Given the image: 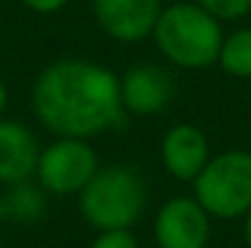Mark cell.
I'll list each match as a JSON object with an SVG mask.
<instances>
[{
    "label": "cell",
    "instance_id": "6da1fadb",
    "mask_svg": "<svg viewBox=\"0 0 251 248\" xmlns=\"http://www.w3.org/2000/svg\"><path fill=\"white\" fill-rule=\"evenodd\" d=\"M32 112L53 136L94 139L126 123L121 78L91 59H56L32 83Z\"/></svg>",
    "mask_w": 251,
    "mask_h": 248
},
{
    "label": "cell",
    "instance_id": "7a4b0ae2",
    "mask_svg": "<svg viewBox=\"0 0 251 248\" xmlns=\"http://www.w3.org/2000/svg\"><path fill=\"white\" fill-rule=\"evenodd\" d=\"M150 200L147 179L136 165L128 163H110L99 165L83 192L77 195L80 216L94 227L101 229H131L142 219Z\"/></svg>",
    "mask_w": 251,
    "mask_h": 248
},
{
    "label": "cell",
    "instance_id": "3957f363",
    "mask_svg": "<svg viewBox=\"0 0 251 248\" xmlns=\"http://www.w3.org/2000/svg\"><path fill=\"white\" fill-rule=\"evenodd\" d=\"M152 40L169 64L198 72L217 64L225 32L222 22L203 11L198 3L179 0L163 5L158 24L152 29Z\"/></svg>",
    "mask_w": 251,
    "mask_h": 248
},
{
    "label": "cell",
    "instance_id": "277c9868",
    "mask_svg": "<svg viewBox=\"0 0 251 248\" xmlns=\"http://www.w3.org/2000/svg\"><path fill=\"white\" fill-rule=\"evenodd\" d=\"M193 198L211 219H243L251 208V150L211 155L193 181Z\"/></svg>",
    "mask_w": 251,
    "mask_h": 248
},
{
    "label": "cell",
    "instance_id": "5b68a950",
    "mask_svg": "<svg viewBox=\"0 0 251 248\" xmlns=\"http://www.w3.org/2000/svg\"><path fill=\"white\" fill-rule=\"evenodd\" d=\"M99 171L97 150L88 139L56 136L51 144L40 147L35 165V181L49 195H80L83 187Z\"/></svg>",
    "mask_w": 251,
    "mask_h": 248
},
{
    "label": "cell",
    "instance_id": "8992f818",
    "mask_svg": "<svg viewBox=\"0 0 251 248\" xmlns=\"http://www.w3.org/2000/svg\"><path fill=\"white\" fill-rule=\"evenodd\" d=\"M211 216L193 195L169 198L152 219V238L158 248H208Z\"/></svg>",
    "mask_w": 251,
    "mask_h": 248
},
{
    "label": "cell",
    "instance_id": "52a82bcc",
    "mask_svg": "<svg viewBox=\"0 0 251 248\" xmlns=\"http://www.w3.org/2000/svg\"><path fill=\"white\" fill-rule=\"evenodd\" d=\"M94 19L107 38L118 43H139L152 38L163 0H94Z\"/></svg>",
    "mask_w": 251,
    "mask_h": 248
},
{
    "label": "cell",
    "instance_id": "ba28073f",
    "mask_svg": "<svg viewBox=\"0 0 251 248\" xmlns=\"http://www.w3.org/2000/svg\"><path fill=\"white\" fill-rule=\"evenodd\" d=\"M174 99V78L158 64H134L121 75V102L126 115H160Z\"/></svg>",
    "mask_w": 251,
    "mask_h": 248
},
{
    "label": "cell",
    "instance_id": "9c48e42d",
    "mask_svg": "<svg viewBox=\"0 0 251 248\" xmlns=\"http://www.w3.org/2000/svg\"><path fill=\"white\" fill-rule=\"evenodd\" d=\"M208 160H211L208 136L193 123H176L160 139V163L166 174L174 176L176 181L193 184Z\"/></svg>",
    "mask_w": 251,
    "mask_h": 248
},
{
    "label": "cell",
    "instance_id": "30bf717a",
    "mask_svg": "<svg viewBox=\"0 0 251 248\" xmlns=\"http://www.w3.org/2000/svg\"><path fill=\"white\" fill-rule=\"evenodd\" d=\"M40 141L35 131L19 120L0 117V184L14 187L35 179Z\"/></svg>",
    "mask_w": 251,
    "mask_h": 248
},
{
    "label": "cell",
    "instance_id": "8fae6325",
    "mask_svg": "<svg viewBox=\"0 0 251 248\" xmlns=\"http://www.w3.org/2000/svg\"><path fill=\"white\" fill-rule=\"evenodd\" d=\"M217 64L230 78H251V27H241L235 32L225 35Z\"/></svg>",
    "mask_w": 251,
    "mask_h": 248
},
{
    "label": "cell",
    "instance_id": "7c38bea8",
    "mask_svg": "<svg viewBox=\"0 0 251 248\" xmlns=\"http://www.w3.org/2000/svg\"><path fill=\"white\" fill-rule=\"evenodd\" d=\"M43 205H46V198H43V190L40 187H32L29 181H22V184H14L11 192L5 195L3 200V208L8 216L14 219H35V216L43 214Z\"/></svg>",
    "mask_w": 251,
    "mask_h": 248
},
{
    "label": "cell",
    "instance_id": "4fadbf2b",
    "mask_svg": "<svg viewBox=\"0 0 251 248\" xmlns=\"http://www.w3.org/2000/svg\"><path fill=\"white\" fill-rule=\"evenodd\" d=\"M219 22H238L251 14V0H193Z\"/></svg>",
    "mask_w": 251,
    "mask_h": 248
},
{
    "label": "cell",
    "instance_id": "5bb4252c",
    "mask_svg": "<svg viewBox=\"0 0 251 248\" xmlns=\"http://www.w3.org/2000/svg\"><path fill=\"white\" fill-rule=\"evenodd\" d=\"M88 248H142L131 229H101L94 235Z\"/></svg>",
    "mask_w": 251,
    "mask_h": 248
},
{
    "label": "cell",
    "instance_id": "9a60e30c",
    "mask_svg": "<svg viewBox=\"0 0 251 248\" xmlns=\"http://www.w3.org/2000/svg\"><path fill=\"white\" fill-rule=\"evenodd\" d=\"M25 8L29 11H35V14H43V16H49V14H56V11H62L64 5L70 3V0H19Z\"/></svg>",
    "mask_w": 251,
    "mask_h": 248
},
{
    "label": "cell",
    "instance_id": "2e32d148",
    "mask_svg": "<svg viewBox=\"0 0 251 248\" xmlns=\"http://www.w3.org/2000/svg\"><path fill=\"white\" fill-rule=\"evenodd\" d=\"M243 243H246V248H251V208L243 216Z\"/></svg>",
    "mask_w": 251,
    "mask_h": 248
},
{
    "label": "cell",
    "instance_id": "e0dca14e",
    "mask_svg": "<svg viewBox=\"0 0 251 248\" xmlns=\"http://www.w3.org/2000/svg\"><path fill=\"white\" fill-rule=\"evenodd\" d=\"M5 107H8V86H5V80L0 78V117L5 115Z\"/></svg>",
    "mask_w": 251,
    "mask_h": 248
},
{
    "label": "cell",
    "instance_id": "ac0fdd59",
    "mask_svg": "<svg viewBox=\"0 0 251 248\" xmlns=\"http://www.w3.org/2000/svg\"><path fill=\"white\" fill-rule=\"evenodd\" d=\"M249 150H251V131H249Z\"/></svg>",
    "mask_w": 251,
    "mask_h": 248
}]
</instances>
